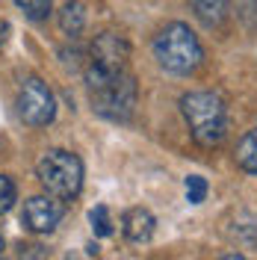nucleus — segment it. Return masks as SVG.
Instances as JSON below:
<instances>
[{"label": "nucleus", "mask_w": 257, "mask_h": 260, "mask_svg": "<svg viewBox=\"0 0 257 260\" xmlns=\"http://www.w3.org/2000/svg\"><path fill=\"white\" fill-rule=\"evenodd\" d=\"M180 113L186 118V127L201 148H216L228 133V107L225 98L210 89L186 92L180 98Z\"/></svg>", "instance_id": "1"}, {"label": "nucleus", "mask_w": 257, "mask_h": 260, "mask_svg": "<svg viewBox=\"0 0 257 260\" xmlns=\"http://www.w3.org/2000/svg\"><path fill=\"white\" fill-rule=\"evenodd\" d=\"M154 56L172 74H192L204 59V48L186 24L175 21L154 36Z\"/></svg>", "instance_id": "2"}, {"label": "nucleus", "mask_w": 257, "mask_h": 260, "mask_svg": "<svg viewBox=\"0 0 257 260\" xmlns=\"http://www.w3.org/2000/svg\"><path fill=\"white\" fill-rule=\"evenodd\" d=\"M36 178L48 189V195L59 201H71L83 189V160L65 148H50L36 162Z\"/></svg>", "instance_id": "3"}, {"label": "nucleus", "mask_w": 257, "mask_h": 260, "mask_svg": "<svg viewBox=\"0 0 257 260\" xmlns=\"http://www.w3.org/2000/svg\"><path fill=\"white\" fill-rule=\"evenodd\" d=\"M127 59H130L127 39L121 32H101L92 42L89 65H86V86H89V92L113 83L115 77H121L127 71Z\"/></svg>", "instance_id": "4"}, {"label": "nucleus", "mask_w": 257, "mask_h": 260, "mask_svg": "<svg viewBox=\"0 0 257 260\" xmlns=\"http://www.w3.org/2000/svg\"><path fill=\"white\" fill-rule=\"evenodd\" d=\"M136 95H139V89H136V77L130 71L115 77L113 83L89 92L92 110L107 121H130V115L136 110Z\"/></svg>", "instance_id": "5"}, {"label": "nucleus", "mask_w": 257, "mask_h": 260, "mask_svg": "<svg viewBox=\"0 0 257 260\" xmlns=\"http://www.w3.org/2000/svg\"><path fill=\"white\" fill-rule=\"evenodd\" d=\"M18 113L24 118V124H30V127L50 124L56 115V98L48 89V83L39 80V77L24 80L21 92H18Z\"/></svg>", "instance_id": "6"}, {"label": "nucleus", "mask_w": 257, "mask_h": 260, "mask_svg": "<svg viewBox=\"0 0 257 260\" xmlns=\"http://www.w3.org/2000/svg\"><path fill=\"white\" fill-rule=\"evenodd\" d=\"M62 216H65V201L53 198V195H33V198L24 201L21 222L33 234H50L62 222Z\"/></svg>", "instance_id": "7"}, {"label": "nucleus", "mask_w": 257, "mask_h": 260, "mask_svg": "<svg viewBox=\"0 0 257 260\" xmlns=\"http://www.w3.org/2000/svg\"><path fill=\"white\" fill-rule=\"evenodd\" d=\"M154 225H157L154 213L145 210V207H133L121 219V231H124V237L130 243H148L154 237Z\"/></svg>", "instance_id": "8"}, {"label": "nucleus", "mask_w": 257, "mask_h": 260, "mask_svg": "<svg viewBox=\"0 0 257 260\" xmlns=\"http://www.w3.org/2000/svg\"><path fill=\"white\" fill-rule=\"evenodd\" d=\"M189 6L204 27H222L228 18V0H189Z\"/></svg>", "instance_id": "9"}, {"label": "nucleus", "mask_w": 257, "mask_h": 260, "mask_svg": "<svg viewBox=\"0 0 257 260\" xmlns=\"http://www.w3.org/2000/svg\"><path fill=\"white\" fill-rule=\"evenodd\" d=\"M86 27V9H83L77 0H68L62 9H59V30L68 39H77Z\"/></svg>", "instance_id": "10"}, {"label": "nucleus", "mask_w": 257, "mask_h": 260, "mask_svg": "<svg viewBox=\"0 0 257 260\" xmlns=\"http://www.w3.org/2000/svg\"><path fill=\"white\" fill-rule=\"evenodd\" d=\"M234 160H237V166L242 172L257 175V124L240 139V145L234 151Z\"/></svg>", "instance_id": "11"}, {"label": "nucleus", "mask_w": 257, "mask_h": 260, "mask_svg": "<svg viewBox=\"0 0 257 260\" xmlns=\"http://www.w3.org/2000/svg\"><path fill=\"white\" fill-rule=\"evenodd\" d=\"M15 3H18V9L30 18V21H48L50 9H53V3H50V0H15Z\"/></svg>", "instance_id": "12"}, {"label": "nucleus", "mask_w": 257, "mask_h": 260, "mask_svg": "<svg viewBox=\"0 0 257 260\" xmlns=\"http://www.w3.org/2000/svg\"><path fill=\"white\" fill-rule=\"evenodd\" d=\"M89 222H92L95 237H110V234H113V219H110V210H107L104 204L92 207V213H89Z\"/></svg>", "instance_id": "13"}, {"label": "nucleus", "mask_w": 257, "mask_h": 260, "mask_svg": "<svg viewBox=\"0 0 257 260\" xmlns=\"http://www.w3.org/2000/svg\"><path fill=\"white\" fill-rule=\"evenodd\" d=\"M183 189H186V201L189 204H201L207 198V180L201 178V175H189L186 183H183Z\"/></svg>", "instance_id": "14"}, {"label": "nucleus", "mask_w": 257, "mask_h": 260, "mask_svg": "<svg viewBox=\"0 0 257 260\" xmlns=\"http://www.w3.org/2000/svg\"><path fill=\"white\" fill-rule=\"evenodd\" d=\"M18 201V186L9 175H0V213H9Z\"/></svg>", "instance_id": "15"}, {"label": "nucleus", "mask_w": 257, "mask_h": 260, "mask_svg": "<svg viewBox=\"0 0 257 260\" xmlns=\"http://www.w3.org/2000/svg\"><path fill=\"white\" fill-rule=\"evenodd\" d=\"M6 32H9V24H6V21H3V18H0V45H3V42H6Z\"/></svg>", "instance_id": "16"}, {"label": "nucleus", "mask_w": 257, "mask_h": 260, "mask_svg": "<svg viewBox=\"0 0 257 260\" xmlns=\"http://www.w3.org/2000/svg\"><path fill=\"white\" fill-rule=\"evenodd\" d=\"M219 260H245V257H240V254H228V257H219Z\"/></svg>", "instance_id": "17"}, {"label": "nucleus", "mask_w": 257, "mask_h": 260, "mask_svg": "<svg viewBox=\"0 0 257 260\" xmlns=\"http://www.w3.org/2000/svg\"><path fill=\"white\" fill-rule=\"evenodd\" d=\"M0 251H3V234H0Z\"/></svg>", "instance_id": "18"}]
</instances>
